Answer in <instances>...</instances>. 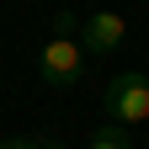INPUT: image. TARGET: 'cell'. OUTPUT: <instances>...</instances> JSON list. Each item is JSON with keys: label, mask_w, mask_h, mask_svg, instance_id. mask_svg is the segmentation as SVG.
<instances>
[{"label": "cell", "mask_w": 149, "mask_h": 149, "mask_svg": "<svg viewBox=\"0 0 149 149\" xmlns=\"http://www.w3.org/2000/svg\"><path fill=\"white\" fill-rule=\"evenodd\" d=\"M37 74H43V85L64 91L85 74V48H80V22H74L69 11L53 16V37L43 43V53H37Z\"/></svg>", "instance_id": "obj_1"}, {"label": "cell", "mask_w": 149, "mask_h": 149, "mask_svg": "<svg viewBox=\"0 0 149 149\" xmlns=\"http://www.w3.org/2000/svg\"><path fill=\"white\" fill-rule=\"evenodd\" d=\"M0 149H43V139H32V133H11V139H0Z\"/></svg>", "instance_id": "obj_5"}, {"label": "cell", "mask_w": 149, "mask_h": 149, "mask_svg": "<svg viewBox=\"0 0 149 149\" xmlns=\"http://www.w3.org/2000/svg\"><path fill=\"white\" fill-rule=\"evenodd\" d=\"M101 107H107V117L117 123V128H139V123H149V74H139V69L112 74L107 91H101Z\"/></svg>", "instance_id": "obj_2"}, {"label": "cell", "mask_w": 149, "mask_h": 149, "mask_svg": "<svg viewBox=\"0 0 149 149\" xmlns=\"http://www.w3.org/2000/svg\"><path fill=\"white\" fill-rule=\"evenodd\" d=\"M123 37H128V22H123L117 11H96V16L80 22V48L85 53H112Z\"/></svg>", "instance_id": "obj_3"}, {"label": "cell", "mask_w": 149, "mask_h": 149, "mask_svg": "<svg viewBox=\"0 0 149 149\" xmlns=\"http://www.w3.org/2000/svg\"><path fill=\"white\" fill-rule=\"evenodd\" d=\"M85 149H133V139H128V128H117V123H101V128H91Z\"/></svg>", "instance_id": "obj_4"}]
</instances>
